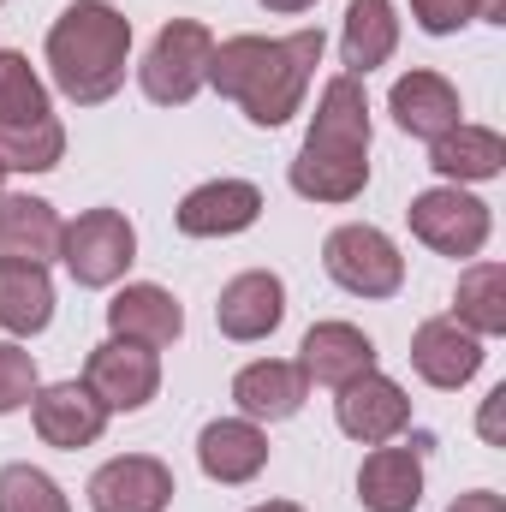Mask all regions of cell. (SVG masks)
Returning a JSON list of instances; mask_svg holds the SVG:
<instances>
[{"label": "cell", "mask_w": 506, "mask_h": 512, "mask_svg": "<svg viewBox=\"0 0 506 512\" xmlns=\"http://www.w3.org/2000/svg\"><path fill=\"white\" fill-rule=\"evenodd\" d=\"M322 66V30H292L280 42L233 36L209 54V84L245 108L251 126H286Z\"/></svg>", "instance_id": "cell-1"}, {"label": "cell", "mask_w": 506, "mask_h": 512, "mask_svg": "<svg viewBox=\"0 0 506 512\" xmlns=\"http://www.w3.org/2000/svg\"><path fill=\"white\" fill-rule=\"evenodd\" d=\"M370 185V102L364 78H328L310 137L292 161V191L310 203H352Z\"/></svg>", "instance_id": "cell-2"}, {"label": "cell", "mask_w": 506, "mask_h": 512, "mask_svg": "<svg viewBox=\"0 0 506 512\" xmlns=\"http://www.w3.org/2000/svg\"><path fill=\"white\" fill-rule=\"evenodd\" d=\"M126 60H131V18L108 0H72L48 30L54 84L78 108L108 102L126 84Z\"/></svg>", "instance_id": "cell-3"}, {"label": "cell", "mask_w": 506, "mask_h": 512, "mask_svg": "<svg viewBox=\"0 0 506 512\" xmlns=\"http://www.w3.org/2000/svg\"><path fill=\"white\" fill-rule=\"evenodd\" d=\"M209 54H215L209 24H197V18L161 24V36L149 42V54H143V66H137L143 96L161 102V108H185V102L209 84Z\"/></svg>", "instance_id": "cell-4"}, {"label": "cell", "mask_w": 506, "mask_h": 512, "mask_svg": "<svg viewBox=\"0 0 506 512\" xmlns=\"http://www.w3.org/2000/svg\"><path fill=\"white\" fill-rule=\"evenodd\" d=\"M322 268H328L346 292H358V298H393V292L405 286V256L393 251V239H387L381 227H364V221L328 233Z\"/></svg>", "instance_id": "cell-5"}, {"label": "cell", "mask_w": 506, "mask_h": 512, "mask_svg": "<svg viewBox=\"0 0 506 512\" xmlns=\"http://www.w3.org/2000/svg\"><path fill=\"white\" fill-rule=\"evenodd\" d=\"M137 256V233L120 209H84L60 233V262L72 268L78 286H114Z\"/></svg>", "instance_id": "cell-6"}, {"label": "cell", "mask_w": 506, "mask_h": 512, "mask_svg": "<svg viewBox=\"0 0 506 512\" xmlns=\"http://www.w3.org/2000/svg\"><path fill=\"white\" fill-rule=\"evenodd\" d=\"M405 221H411V233L429 251H441V256H477L489 245V203H477L459 185H435V191L411 197Z\"/></svg>", "instance_id": "cell-7"}, {"label": "cell", "mask_w": 506, "mask_h": 512, "mask_svg": "<svg viewBox=\"0 0 506 512\" xmlns=\"http://www.w3.org/2000/svg\"><path fill=\"white\" fill-rule=\"evenodd\" d=\"M84 387L108 405V411H143L161 387V358L149 346H131V340H108L90 352L84 364Z\"/></svg>", "instance_id": "cell-8"}, {"label": "cell", "mask_w": 506, "mask_h": 512, "mask_svg": "<svg viewBox=\"0 0 506 512\" xmlns=\"http://www.w3.org/2000/svg\"><path fill=\"white\" fill-rule=\"evenodd\" d=\"M90 507L96 512H167L173 507V471L149 453L108 459L90 477Z\"/></svg>", "instance_id": "cell-9"}, {"label": "cell", "mask_w": 506, "mask_h": 512, "mask_svg": "<svg viewBox=\"0 0 506 512\" xmlns=\"http://www.w3.org/2000/svg\"><path fill=\"white\" fill-rule=\"evenodd\" d=\"M256 215H262V191L251 179H209V185L185 191L179 233L185 239H233V233L256 227Z\"/></svg>", "instance_id": "cell-10"}, {"label": "cell", "mask_w": 506, "mask_h": 512, "mask_svg": "<svg viewBox=\"0 0 506 512\" xmlns=\"http://www.w3.org/2000/svg\"><path fill=\"white\" fill-rule=\"evenodd\" d=\"M334 417H340V429L352 435V441H364V447H381V441H393L405 423H411V399H405V387L387 382V376H358V382L340 387V405H334Z\"/></svg>", "instance_id": "cell-11"}, {"label": "cell", "mask_w": 506, "mask_h": 512, "mask_svg": "<svg viewBox=\"0 0 506 512\" xmlns=\"http://www.w3.org/2000/svg\"><path fill=\"white\" fill-rule=\"evenodd\" d=\"M298 370H304V382H316V387H346L376 370V346L352 322H316L304 334V346H298Z\"/></svg>", "instance_id": "cell-12"}, {"label": "cell", "mask_w": 506, "mask_h": 512, "mask_svg": "<svg viewBox=\"0 0 506 512\" xmlns=\"http://www.w3.org/2000/svg\"><path fill=\"white\" fill-rule=\"evenodd\" d=\"M108 405L90 393L84 382H54V387H36V435L48 441V447H66V453H78V447H90V441H102V429H108Z\"/></svg>", "instance_id": "cell-13"}, {"label": "cell", "mask_w": 506, "mask_h": 512, "mask_svg": "<svg viewBox=\"0 0 506 512\" xmlns=\"http://www.w3.org/2000/svg\"><path fill=\"white\" fill-rule=\"evenodd\" d=\"M411 370L429 387H465L483 370V340L471 328H459L453 316H429L411 334Z\"/></svg>", "instance_id": "cell-14"}, {"label": "cell", "mask_w": 506, "mask_h": 512, "mask_svg": "<svg viewBox=\"0 0 506 512\" xmlns=\"http://www.w3.org/2000/svg\"><path fill=\"white\" fill-rule=\"evenodd\" d=\"M286 316V286L280 274L268 268H251V274H233L221 286V304H215V328L227 340H268Z\"/></svg>", "instance_id": "cell-15"}, {"label": "cell", "mask_w": 506, "mask_h": 512, "mask_svg": "<svg viewBox=\"0 0 506 512\" xmlns=\"http://www.w3.org/2000/svg\"><path fill=\"white\" fill-rule=\"evenodd\" d=\"M108 328H114V340H131V346L161 352V346H173V340L185 334V310H179V298H173L167 286L137 280V286H126V292H114Z\"/></svg>", "instance_id": "cell-16"}, {"label": "cell", "mask_w": 506, "mask_h": 512, "mask_svg": "<svg viewBox=\"0 0 506 512\" xmlns=\"http://www.w3.org/2000/svg\"><path fill=\"white\" fill-rule=\"evenodd\" d=\"M358 501L370 512H417V501H423V441H411V447L381 441L358 471Z\"/></svg>", "instance_id": "cell-17"}, {"label": "cell", "mask_w": 506, "mask_h": 512, "mask_svg": "<svg viewBox=\"0 0 506 512\" xmlns=\"http://www.w3.org/2000/svg\"><path fill=\"white\" fill-rule=\"evenodd\" d=\"M197 465H203L209 483H251L268 465V435L251 417H221L197 435Z\"/></svg>", "instance_id": "cell-18"}, {"label": "cell", "mask_w": 506, "mask_h": 512, "mask_svg": "<svg viewBox=\"0 0 506 512\" xmlns=\"http://www.w3.org/2000/svg\"><path fill=\"white\" fill-rule=\"evenodd\" d=\"M387 108H393L399 131H411V137H423V143H435V137H447V131L459 126V90H453L441 72H405V78L393 84Z\"/></svg>", "instance_id": "cell-19"}, {"label": "cell", "mask_w": 506, "mask_h": 512, "mask_svg": "<svg viewBox=\"0 0 506 512\" xmlns=\"http://www.w3.org/2000/svg\"><path fill=\"white\" fill-rule=\"evenodd\" d=\"M60 233H66V221L54 215V203L0 191V256L48 268V256H60Z\"/></svg>", "instance_id": "cell-20"}, {"label": "cell", "mask_w": 506, "mask_h": 512, "mask_svg": "<svg viewBox=\"0 0 506 512\" xmlns=\"http://www.w3.org/2000/svg\"><path fill=\"white\" fill-rule=\"evenodd\" d=\"M304 370L298 364H286V358H262V364H245L239 376H233V399H239V411L251 417V423H280V417H292L298 405H304Z\"/></svg>", "instance_id": "cell-21"}, {"label": "cell", "mask_w": 506, "mask_h": 512, "mask_svg": "<svg viewBox=\"0 0 506 512\" xmlns=\"http://www.w3.org/2000/svg\"><path fill=\"white\" fill-rule=\"evenodd\" d=\"M429 167L447 179V185H477V179H495L506 167V137L489 126H459L447 131V137H435L429 143Z\"/></svg>", "instance_id": "cell-22"}, {"label": "cell", "mask_w": 506, "mask_h": 512, "mask_svg": "<svg viewBox=\"0 0 506 512\" xmlns=\"http://www.w3.org/2000/svg\"><path fill=\"white\" fill-rule=\"evenodd\" d=\"M393 48H399L393 0H352V6H346V30H340L346 78H370L376 66H387V54H393Z\"/></svg>", "instance_id": "cell-23"}, {"label": "cell", "mask_w": 506, "mask_h": 512, "mask_svg": "<svg viewBox=\"0 0 506 512\" xmlns=\"http://www.w3.org/2000/svg\"><path fill=\"white\" fill-rule=\"evenodd\" d=\"M54 322V280L42 262L0 256V328L6 334H42Z\"/></svg>", "instance_id": "cell-24"}, {"label": "cell", "mask_w": 506, "mask_h": 512, "mask_svg": "<svg viewBox=\"0 0 506 512\" xmlns=\"http://www.w3.org/2000/svg\"><path fill=\"white\" fill-rule=\"evenodd\" d=\"M453 322L471 328L477 340L506 334V268L501 262H471L453 292Z\"/></svg>", "instance_id": "cell-25"}, {"label": "cell", "mask_w": 506, "mask_h": 512, "mask_svg": "<svg viewBox=\"0 0 506 512\" xmlns=\"http://www.w3.org/2000/svg\"><path fill=\"white\" fill-rule=\"evenodd\" d=\"M66 155V131L60 120H0V167L6 173H48Z\"/></svg>", "instance_id": "cell-26"}, {"label": "cell", "mask_w": 506, "mask_h": 512, "mask_svg": "<svg viewBox=\"0 0 506 512\" xmlns=\"http://www.w3.org/2000/svg\"><path fill=\"white\" fill-rule=\"evenodd\" d=\"M48 90L18 48H0V120H48Z\"/></svg>", "instance_id": "cell-27"}, {"label": "cell", "mask_w": 506, "mask_h": 512, "mask_svg": "<svg viewBox=\"0 0 506 512\" xmlns=\"http://www.w3.org/2000/svg\"><path fill=\"white\" fill-rule=\"evenodd\" d=\"M0 512H72L60 483L36 465H6L0 471Z\"/></svg>", "instance_id": "cell-28"}, {"label": "cell", "mask_w": 506, "mask_h": 512, "mask_svg": "<svg viewBox=\"0 0 506 512\" xmlns=\"http://www.w3.org/2000/svg\"><path fill=\"white\" fill-rule=\"evenodd\" d=\"M36 399V364L24 346H0V417Z\"/></svg>", "instance_id": "cell-29"}, {"label": "cell", "mask_w": 506, "mask_h": 512, "mask_svg": "<svg viewBox=\"0 0 506 512\" xmlns=\"http://www.w3.org/2000/svg\"><path fill=\"white\" fill-rule=\"evenodd\" d=\"M411 18L429 30V36H453L477 18V0H411Z\"/></svg>", "instance_id": "cell-30"}, {"label": "cell", "mask_w": 506, "mask_h": 512, "mask_svg": "<svg viewBox=\"0 0 506 512\" xmlns=\"http://www.w3.org/2000/svg\"><path fill=\"white\" fill-rule=\"evenodd\" d=\"M501 417H506V387H495V393L483 399V417H477V429H483L489 447H501Z\"/></svg>", "instance_id": "cell-31"}, {"label": "cell", "mask_w": 506, "mask_h": 512, "mask_svg": "<svg viewBox=\"0 0 506 512\" xmlns=\"http://www.w3.org/2000/svg\"><path fill=\"white\" fill-rule=\"evenodd\" d=\"M447 512H506V501L495 495V489H471V495H459Z\"/></svg>", "instance_id": "cell-32"}, {"label": "cell", "mask_w": 506, "mask_h": 512, "mask_svg": "<svg viewBox=\"0 0 506 512\" xmlns=\"http://www.w3.org/2000/svg\"><path fill=\"white\" fill-rule=\"evenodd\" d=\"M477 18H489V24H506V0H477Z\"/></svg>", "instance_id": "cell-33"}, {"label": "cell", "mask_w": 506, "mask_h": 512, "mask_svg": "<svg viewBox=\"0 0 506 512\" xmlns=\"http://www.w3.org/2000/svg\"><path fill=\"white\" fill-rule=\"evenodd\" d=\"M268 12H304V6H316V0H262Z\"/></svg>", "instance_id": "cell-34"}, {"label": "cell", "mask_w": 506, "mask_h": 512, "mask_svg": "<svg viewBox=\"0 0 506 512\" xmlns=\"http://www.w3.org/2000/svg\"><path fill=\"white\" fill-rule=\"evenodd\" d=\"M251 512H304V507H292V501H268V507H251Z\"/></svg>", "instance_id": "cell-35"}, {"label": "cell", "mask_w": 506, "mask_h": 512, "mask_svg": "<svg viewBox=\"0 0 506 512\" xmlns=\"http://www.w3.org/2000/svg\"><path fill=\"white\" fill-rule=\"evenodd\" d=\"M0 185H6V167H0Z\"/></svg>", "instance_id": "cell-36"}]
</instances>
